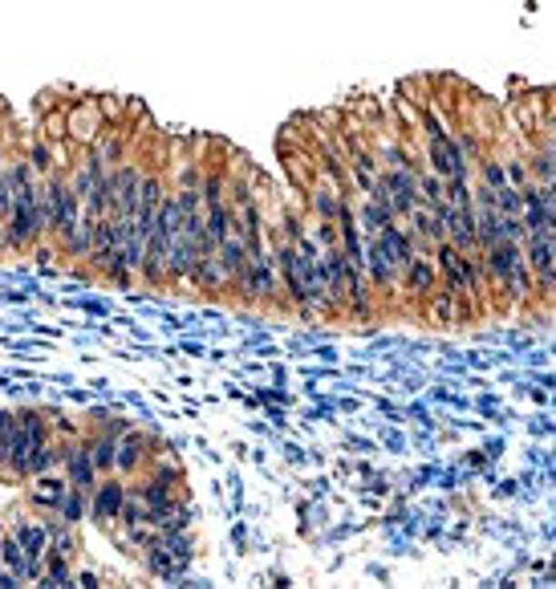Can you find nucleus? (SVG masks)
<instances>
[{"label":"nucleus","instance_id":"obj_1","mask_svg":"<svg viewBox=\"0 0 556 589\" xmlns=\"http://www.w3.org/2000/svg\"><path fill=\"white\" fill-rule=\"evenodd\" d=\"M370 195L382 199L394 215H411V207L419 204V171H398V167L378 171Z\"/></svg>","mask_w":556,"mask_h":589},{"label":"nucleus","instance_id":"obj_2","mask_svg":"<svg viewBox=\"0 0 556 589\" xmlns=\"http://www.w3.org/2000/svg\"><path fill=\"white\" fill-rule=\"evenodd\" d=\"M520 253H524V265L532 273V285H536V297H549L552 289V276H556V245H552V232H524L520 240Z\"/></svg>","mask_w":556,"mask_h":589},{"label":"nucleus","instance_id":"obj_3","mask_svg":"<svg viewBox=\"0 0 556 589\" xmlns=\"http://www.w3.org/2000/svg\"><path fill=\"white\" fill-rule=\"evenodd\" d=\"M232 289H236L244 301H273L276 293H281V276H276L273 248L260 253V256H248L244 273H240V281L232 285Z\"/></svg>","mask_w":556,"mask_h":589},{"label":"nucleus","instance_id":"obj_4","mask_svg":"<svg viewBox=\"0 0 556 589\" xmlns=\"http://www.w3.org/2000/svg\"><path fill=\"white\" fill-rule=\"evenodd\" d=\"M427 163L434 167L439 179H472V163H467L463 151H459L455 135H447V126L427 135Z\"/></svg>","mask_w":556,"mask_h":589},{"label":"nucleus","instance_id":"obj_5","mask_svg":"<svg viewBox=\"0 0 556 589\" xmlns=\"http://www.w3.org/2000/svg\"><path fill=\"white\" fill-rule=\"evenodd\" d=\"M65 135L74 138L77 146H94L102 135H106V123H102V110H98V98H82V102H69L65 106Z\"/></svg>","mask_w":556,"mask_h":589},{"label":"nucleus","instance_id":"obj_6","mask_svg":"<svg viewBox=\"0 0 556 589\" xmlns=\"http://www.w3.org/2000/svg\"><path fill=\"white\" fill-rule=\"evenodd\" d=\"M123 504H126V484H118V480L94 484V492H90L94 521H118V516H123Z\"/></svg>","mask_w":556,"mask_h":589},{"label":"nucleus","instance_id":"obj_7","mask_svg":"<svg viewBox=\"0 0 556 589\" xmlns=\"http://www.w3.org/2000/svg\"><path fill=\"white\" fill-rule=\"evenodd\" d=\"M62 467H65V480L74 484V488L94 492V484H98V467H94V459H90V447H65Z\"/></svg>","mask_w":556,"mask_h":589},{"label":"nucleus","instance_id":"obj_8","mask_svg":"<svg viewBox=\"0 0 556 589\" xmlns=\"http://www.w3.org/2000/svg\"><path fill=\"white\" fill-rule=\"evenodd\" d=\"M398 281H406V289H411L414 297H431L434 285H439V273H434V261H427L422 253H414L411 261H406V268H402V276H398Z\"/></svg>","mask_w":556,"mask_h":589},{"label":"nucleus","instance_id":"obj_9","mask_svg":"<svg viewBox=\"0 0 556 589\" xmlns=\"http://www.w3.org/2000/svg\"><path fill=\"white\" fill-rule=\"evenodd\" d=\"M215 261H220L223 276H228V285L240 281V273H244V265H248V248H244V240H240L236 228H232L228 236H223L220 248H215Z\"/></svg>","mask_w":556,"mask_h":589},{"label":"nucleus","instance_id":"obj_10","mask_svg":"<svg viewBox=\"0 0 556 589\" xmlns=\"http://www.w3.org/2000/svg\"><path fill=\"white\" fill-rule=\"evenodd\" d=\"M65 492H69V480L65 475H54V472H45V475H33V488H29V500L37 508H62V500H65Z\"/></svg>","mask_w":556,"mask_h":589},{"label":"nucleus","instance_id":"obj_11","mask_svg":"<svg viewBox=\"0 0 556 589\" xmlns=\"http://www.w3.org/2000/svg\"><path fill=\"white\" fill-rule=\"evenodd\" d=\"M16 541H21L25 557H29V565H41L49 553V524H33V521H21L13 528Z\"/></svg>","mask_w":556,"mask_h":589},{"label":"nucleus","instance_id":"obj_12","mask_svg":"<svg viewBox=\"0 0 556 589\" xmlns=\"http://www.w3.org/2000/svg\"><path fill=\"white\" fill-rule=\"evenodd\" d=\"M146 447H151V439L143 435V431H130V439H118V452H114V467L118 472H138L146 459Z\"/></svg>","mask_w":556,"mask_h":589},{"label":"nucleus","instance_id":"obj_13","mask_svg":"<svg viewBox=\"0 0 556 589\" xmlns=\"http://www.w3.org/2000/svg\"><path fill=\"white\" fill-rule=\"evenodd\" d=\"M394 220H398V215L390 212L382 199H373V195L358 207V224H362V232H366V236H378V232L386 228V224H394ZM366 236H362V240H366Z\"/></svg>","mask_w":556,"mask_h":589},{"label":"nucleus","instance_id":"obj_14","mask_svg":"<svg viewBox=\"0 0 556 589\" xmlns=\"http://www.w3.org/2000/svg\"><path fill=\"white\" fill-rule=\"evenodd\" d=\"M0 561H5L8 574H16L21 582H29V557H25L21 541H16V533H8L5 541H0Z\"/></svg>","mask_w":556,"mask_h":589},{"label":"nucleus","instance_id":"obj_15","mask_svg":"<svg viewBox=\"0 0 556 589\" xmlns=\"http://www.w3.org/2000/svg\"><path fill=\"white\" fill-rule=\"evenodd\" d=\"M199 195H204V207L223 204V199H228V175H223V171H207V175H199Z\"/></svg>","mask_w":556,"mask_h":589},{"label":"nucleus","instance_id":"obj_16","mask_svg":"<svg viewBox=\"0 0 556 589\" xmlns=\"http://www.w3.org/2000/svg\"><path fill=\"white\" fill-rule=\"evenodd\" d=\"M85 508H90V492H82V488H74V484H69L62 508H57V513H62V521H65V524H82Z\"/></svg>","mask_w":556,"mask_h":589},{"label":"nucleus","instance_id":"obj_17","mask_svg":"<svg viewBox=\"0 0 556 589\" xmlns=\"http://www.w3.org/2000/svg\"><path fill=\"white\" fill-rule=\"evenodd\" d=\"M90 459H94V467L98 472H114V452H118V439L114 435H98V439H90Z\"/></svg>","mask_w":556,"mask_h":589},{"label":"nucleus","instance_id":"obj_18","mask_svg":"<svg viewBox=\"0 0 556 589\" xmlns=\"http://www.w3.org/2000/svg\"><path fill=\"white\" fill-rule=\"evenodd\" d=\"M495 212L500 215H520V187H511V184L495 187Z\"/></svg>","mask_w":556,"mask_h":589},{"label":"nucleus","instance_id":"obj_19","mask_svg":"<svg viewBox=\"0 0 556 589\" xmlns=\"http://www.w3.org/2000/svg\"><path fill=\"white\" fill-rule=\"evenodd\" d=\"M503 179H508L511 187H528V184H532V175H528L524 159H516V155H511V159L503 163Z\"/></svg>","mask_w":556,"mask_h":589},{"label":"nucleus","instance_id":"obj_20","mask_svg":"<svg viewBox=\"0 0 556 589\" xmlns=\"http://www.w3.org/2000/svg\"><path fill=\"white\" fill-rule=\"evenodd\" d=\"M532 167H536V179H541V184H552V167H556V163H552V146H549V143H544L541 151H536Z\"/></svg>","mask_w":556,"mask_h":589},{"label":"nucleus","instance_id":"obj_21","mask_svg":"<svg viewBox=\"0 0 556 589\" xmlns=\"http://www.w3.org/2000/svg\"><path fill=\"white\" fill-rule=\"evenodd\" d=\"M480 175H483V184L488 187H503L508 179H503V163H495V159H480Z\"/></svg>","mask_w":556,"mask_h":589},{"label":"nucleus","instance_id":"obj_22","mask_svg":"<svg viewBox=\"0 0 556 589\" xmlns=\"http://www.w3.org/2000/svg\"><path fill=\"white\" fill-rule=\"evenodd\" d=\"M13 423H16V411H0V439L13 431Z\"/></svg>","mask_w":556,"mask_h":589},{"label":"nucleus","instance_id":"obj_23","mask_svg":"<svg viewBox=\"0 0 556 589\" xmlns=\"http://www.w3.org/2000/svg\"><path fill=\"white\" fill-rule=\"evenodd\" d=\"M74 585H85V589H94V585H98V574H77V577H74Z\"/></svg>","mask_w":556,"mask_h":589}]
</instances>
